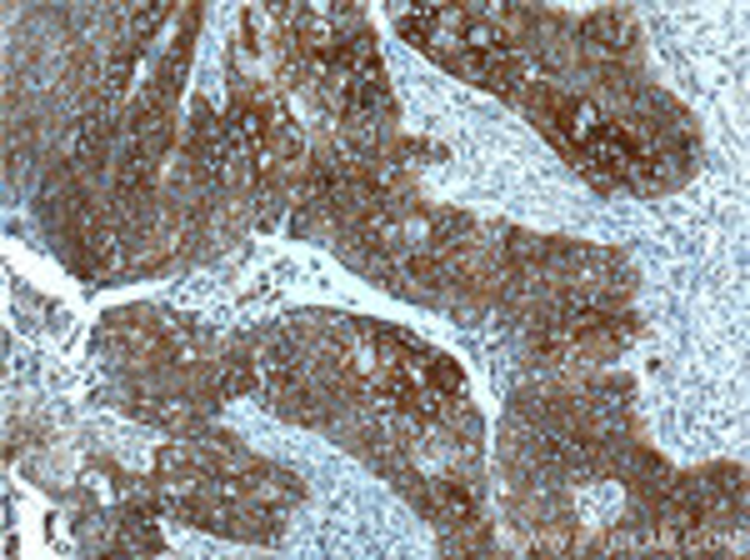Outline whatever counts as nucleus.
<instances>
[{
	"label": "nucleus",
	"instance_id": "1",
	"mask_svg": "<svg viewBox=\"0 0 750 560\" xmlns=\"http://www.w3.org/2000/svg\"><path fill=\"white\" fill-rule=\"evenodd\" d=\"M586 40L596 50H605V55H621V50H630V40H636V25H630V15H596V21H586Z\"/></svg>",
	"mask_w": 750,
	"mask_h": 560
},
{
	"label": "nucleus",
	"instance_id": "2",
	"mask_svg": "<svg viewBox=\"0 0 750 560\" xmlns=\"http://www.w3.org/2000/svg\"><path fill=\"white\" fill-rule=\"evenodd\" d=\"M86 265L96 275H105V271H115V265H121V246H115L111 231H96V225L86 231Z\"/></svg>",
	"mask_w": 750,
	"mask_h": 560
}]
</instances>
